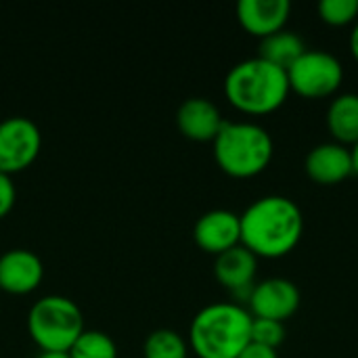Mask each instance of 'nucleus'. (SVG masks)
Returning <instances> with one entry per match:
<instances>
[{"label": "nucleus", "instance_id": "14", "mask_svg": "<svg viewBox=\"0 0 358 358\" xmlns=\"http://www.w3.org/2000/svg\"><path fill=\"white\" fill-rule=\"evenodd\" d=\"M235 10L241 27L262 40L279 29H285V23L292 13V2L289 0H239Z\"/></svg>", "mask_w": 358, "mask_h": 358}, {"label": "nucleus", "instance_id": "22", "mask_svg": "<svg viewBox=\"0 0 358 358\" xmlns=\"http://www.w3.org/2000/svg\"><path fill=\"white\" fill-rule=\"evenodd\" d=\"M237 358H279L275 348H268V346H262V344H256V342H250L241 355Z\"/></svg>", "mask_w": 358, "mask_h": 358}, {"label": "nucleus", "instance_id": "8", "mask_svg": "<svg viewBox=\"0 0 358 358\" xmlns=\"http://www.w3.org/2000/svg\"><path fill=\"white\" fill-rule=\"evenodd\" d=\"M302 296L294 281L283 277H271L254 285L248 300L250 313L254 319H271L285 323L300 308Z\"/></svg>", "mask_w": 358, "mask_h": 358}, {"label": "nucleus", "instance_id": "20", "mask_svg": "<svg viewBox=\"0 0 358 358\" xmlns=\"http://www.w3.org/2000/svg\"><path fill=\"white\" fill-rule=\"evenodd\" d=\"M252 342L277 350L285 342V325L279 321H271V319H254L252 321Z\"/></svg>", "mask_w": 358, "mask_h": 358}, {"label": "nucleus", "instance_id": "16", "mask_svg": "<svg viewBox=\"0 0 358 358\" xmlns=\"http://www.w3.org/2000/svg\"><path fill=\"white\" fill-rule=\"evenodd\" d=\"M304 50H306V44L300 34L292 29H279L260 40L258 57L287 71V67H292Z\"/></svg>", "mask_w": 358, "mask_h": 358}, {"label": "nucleus", "instance_id": "23", "mask_svg": "<svg viewBox=\"0 0 358 358\" xmlns=\"http://www.w3.org/2000/svg\"><path fill=\"white\" fill-rule=\"evenodd\" d=\"M36 358H71L69 350H40Z\"/></svg>", "mask_w": 358, "mask_h": 358}, {"label": "nucleus", "instance_id": "18", "mask_svg": "<svg viewBox=\"0 0 358 358\" xmlns=\"http://www.w3.org/2000/svg\"><path fill=\"white\" fill-rule=\"evenodd\" d=\"M71 358H117L115 340L101 329H84L69 348Z\"/></svg>", "mask_w": 358, "mask_h": 358}, {"label": "nucleus", "instance_id": "10", "mask_svg": "<svg viewBox=\"0 0 358 358\" xmlns=\"http://www.w3.org/2000/svg\"><path fill=\"white\" fill-rule=\"evenodd\" d=\"M193 239L201 250L216 254V256L239 245L241 243L239 214L227 208H214V210L203 212L195 220Z\"/></svg>", "mask_w": 358, "mask_h": 358}, {"label": "nucleus", "instance_id": "24", "mask_svg": "<svg viewBox=\"0 0 358 358\" xmlns=\"http://www.w3.org/2000/svg\"><path fill=\"white\" fill-rule=\"evenodd\" d=\"M350 52H352V57L358 61V19L355 21V27L350 31Z\"/></svg>", "mask_w": 358, "mask_h": 358}, {"label": "nucleus", "instance_id": "12", "mask_svg": "<svg viewBox=\"0 0 358 358\" xmlns=\"http://www.w3.org/2000/svg\"><path fill=\"white\" fill-rule=\"evenodd\" d=\"M44 277L40 256L27 248H10L0 254V289L8 294H29Z\"/></svg>", "mask_w": 358, "mask_h": 358}, {"label": "nucleus", "instance_id": "1", "mask_svg": "<svg viewBox=\"0 0 358 358\" xmlns=\"http://www.w3.org/2000/svg\"><path fill=\"white\" fill-rule=\"evenodd\" d=\"M241 220V245L258 258H283L292 254L304 233L300 206L285 195H264L254 199Z\"/></svg>", "mask_w": 358, "mask_h": 358}, {"label": "nucleus", "instance_id": "6", "mask_svg": "<svg viewBox=\"0 0 358 358\" xmlns=\"http://www.w3.org/2000/svg\"><path fill=\"white\" fill-rule=\"evenodd\" d=\"M289 88L306 99H325L338 92L344 82L342 61L327 50L306 48L300 59L287 67Z\"/></svg>", "mask_w": 358, "mask_h": 358}, {"label": "nucleus", "instance_id": "4", "mask_svg": "<svg viewBox=\"0 0 358 358\" xmlns=\"http://www.w3.org/2000/svg\"><path fill=\"white\" fill-rule=\"evenodd\" d=\"M214 145L218 168L233 178H252L264 172L273 159L275 143L271 132L256 122L224 120Z\"/></svg>", "mask_w": 358, "mask_h": 358}, {"label": "nucleus", "instance_id": "13", "mask_svg": "<svg viewBox=\"0 0 358 358\" xmlns=\"http://www.w3.org/2000/svg\"><path fill=\"white\" fill-rule=\"evenodd\" d=\"M222 124L218 105L206 96H189L176 109V126L191 141H214Z\"/></svg>", "mask_w": 358, "mask_h": 358}, {"label": "nucleus", "instance_id": "7", "mask_svg": "<svg viewBox=\"0 0 358 358\" xmlns=\"http://www.w3.org/2000/svg\"><path fill=\"white\" fill-rule=\"evenodd\" d=\"M42 134L34 120L8 115L0 120V172L13 174L27 168L40 153Z\"/></svg>", "mask_w": 358, "mask_h": 358}, {"label": "nucleus", "instance_id": "11", "mask_svg": "<svg viewBox=\"0 0 358 358\" xmlns=\"http://www.w3.org/2000/svg\"><path fill=\"white\" fill-rule=\"evenodd\" d=\"M304 170L310 180L323 187L338 185L346 180L350 174H355L352 166V151L346 145H340L336 141L321 143L313 147L304 159Z\"/></svg>", "mask_w": 358, "mask_h": 358}, {"label": "nucleus", "instance_id": "5", "mask_svg": "<svg viewBox=\"0 0 358 358\" xmlns=\"http://www.w3.org/2000/svg\"><path fill=\"white\" fill-rule=\"evenodd\" d=\"M84 329L82 308L63 294H46L27 310V331L40 350H69Z\"/></svg>", "mask_w": 358, "mask_h": 358}, {"label": "nucleus", "instance_id": "15", "mask_svg": "<svg viewBox=\"0 0 358 358\" xmlns=\"http://www.w3.org/2000/svg\"><path fill=\"white\" fill-rule=\"evenodd\" d=\"M327 128L336 143L352 147L358 143V94L344 92L331 99L327 107Z\"/></svg>", "mask_w": 358, "mask_h": 358}, {"label": "nucleus", "instance_id": "3", "mask_svg": "<svg viewBox=\"0 0 358 358\" xmlns=\"http://www.w3.org/2000/svg\"><path fill=\"white\" fill-rule=\"evenodd\" d=\"M287 71L260 57L235 63L224 78L229 103L248 115H266L277 111L289 96Z\"/></svg>", "mask_w": 358, "mask_h": 358}, {"label": "nucleus", "instance_id": "17", "mask_svg": "<svg viewBox=\"0 0 358 358\" xmlns=\"http://www.w3.org/2000/svg\"><path fill=\"white\" fill-rule=\"evenodd\" d=\"M145 358H187L189 357V342L170 327L153 329L143 342Z\"/></svg>", "mask_w": 358, "mask_h": 358}, {"label": "nucleus", "instance_id": "25", "mask_svg": "<svg viewBox=\"0 0 358 358\" xmlns=\"http://www.w3.org/2000/svg\"><path fill=\"white\" fill-rule=\"evenodd\" d=\"M350 151H352V166H355V174H358V143L350 147Z\"/></svg>", "mask_w": 358, "mask_h": 358}, {"label": "nucleus", "instance_id": "21", "mask_svg": "<svg viewBox=\"0 0 358 358\" xmlns=\"http://www.w3.org/2000/svg\"><path fill=\"white\" fill-rule=\"evenodd\" d=\"M15 199H17V189L13 182V174L0 172V218L13 210Z\"/></svg>", "mask_w": 358, "mask_h": 358}, {"label": "nucleus", "instance_id": "19", "mask_svg": "<svg viewBox=\"0 0 358 358\" xmlns=\"http://www.w3.org/2000/svg\"><path fill=\"white\" fill-rule=\"evenodd\" d=\"M319 17L329 25H348L358 19V0H321Z\"/></svg>", "mask_w": 358, "mask_h": 358}, {"label": "nucleus", "instance_id": "9", "mask_svg": "<svg viewBox=\"0 0 358 358\" xmlns=\"http://www.w3.org/2000/svg\"><path fill=\"white\" fill-rule=\"evenodd\" d=\"M258 273V256H254L245 245H235L216 256L214 275L220 285H224L233 294V302L243 304L250 300L252 289L256 285Z\"/></svg>", "mask_w": 358, "mask_h": 358}, {"label": "nucleus", "instance_id": "2", "mask_svg": "<svg viewBox=\"0 0 358 358\" xmlns=\"http://www.w3.org/2000/svg\"><path fill=\"white\" fill-rule=\"evenodd\" d=\"M252 313L237 302H212L189 325V346L199 358H237L252 342Z\"/></svg>", "mask_w": 358, "mask_h": 358}]
</instances>
